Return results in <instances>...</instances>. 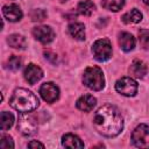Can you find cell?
<instances>
[{
  "label": "cell",
  "mask_w": 149,
  "mask_h": 149,
  "mask_svg": "<svg viewBox=\"0 0 149 149\" xmlns=\"http://www.w3.org/2000/svg\"><path fill=\"white\" fill-rule=\"evenodd\" d=\"M7 66L9 70H13V71L19 70L21 68V58L17 56H10L7 62Z\"/></svg>",
  "instance_id": "cb8c5ba5"
},
{
  "label": "cell",
  "mask_w": 149,
  "mask_h": 149,
  "mask_svg": "<svg viewBox=\"0 0 149 149\" xmlns=\"http://www.w3.org/2000/svg\"><path fill=\"white\" fill-rule=\"evenodd\" d=\"M68 31L77 41H84L85 40V26L80 22H72L68 26Z\"/></svg>",
  "instance_id": "9a60e30c"
},
{
  "label": "cell",
  "mask_w": 149,
  "mask_h": 149,
  "mask_svg": "<svg viewBox=\"0 0 149 149\" xmlns=\"http://www.w3.org/2000/svg\"><path fill=\"white\" fill-rule=\"evenodd\" d=\"M77 108L81 112H91L97 105V99L91 94H84L77 100Z\"/></svg>",
  "instance_id": "7c38bea8"
},
{
  "label": "cell",
  "mask_w": 149,
  "mask_h": 149,
  "mask_svg": "<svg viewBox=\"0 0 149 149\" xmlns=\"http://www.w3.org/2000/svg\"><path fill=\"white\" fill-rule=\"evenodd\" d=\"M139 42L144 49L149 48V30L148 29L139 30Z\"/></svg>",
  "instance_id": "603a6c76"
},
{
  "label": "cell",
  "mask_w": 149,
  "mask_h": 149,
  "mask_svg": "<svg viewBox=\"0 0 149 149\" xmlns=\"http://www.w3.org/2000/svg\"><path fill=\"white\" fill-rule=\"evenodd\" d=\"M137 83L132 77H122L115 83V90L118 93L125 97H134L137 93Z\"/></svg>",
  "instance_id": "52a82bcc"
},
{
  "label": "cell",
  "mask_w": 149,
  "mask_h": 149,
  "mask_svg": "<svg viewBox=\"0 0 149 149\" xmlns=\"http://www.w3.org/2000/svg\"><path fill=\"white\" fill-rule=\"evenodd\" d=\"M28 148H44V144L43 143H41V142H38V141H36V140H33V141H30L29 143H28V146H27Z\"/></svg>",
  "instance_id": "4316f807"
},
{
  "label": "cell",
  "mask_w": 149,
  "mask_h": 149,
  "mask_svg": "<svg viewBox=\"0 0 149 149\" xmlns=\"http://www.w3.org/2000/svg\"><path fill=\"white\" fill-rule=\"evenodd\" d=\"M61 2H65V1H68V0H59Z\"/></svg>",
  "instance_id": "f1b7e54d"
},
{
  "label": "cell",
  "mask_w": 149,
  "mask_h": 149,
  "mask_svg": "<svg viewBox=\"0 0 149 149\" xmlns=\"http://www.w3.org/2000/svg\"><path fill=\"white\" fill-rule=\"evenodd\" d=\"M143 2H144L146 5H148V6H149V0H143Z\"/></svg>",
  "instance_id": "83f0119b"
},
{
  "label": "cell",
  "mask_w": 149,
  "mask_h": 149,
  "mask_svg": "<svg viewBox=\"0 0 149 149\" xmlns=\"http://www.w3.org/2000/svg\"><path fill=\"white\" fill-rule=\"evenodd\" d=\"M13 123H14L13 114L9 112H6V111L1 112V114H0V128H1V130L9 129L13 126Z\"/></svg>",
  "instance_id": "ffe728a7"
},
{
  "label": "cell",
  "mask_w": 149,
  "mask_h": 149,
  "mask_svg": "<svg viewBox=\"0 0 149 149\" xmlns=\"http://www.w3.org/2000/svg\"><path fill=\"white\" fill-rule=\"evenodd\" d=\"M135 37L130 34V33H121L120 36H119V44H120V48L128 52V51H132L134 48H135Z\"/></svg>",
  "instance_id": "2e32d148"
},
{
  "label": "cell",
  "mask_w": 149,
  "mask_h": 149,
  "mask_svg": "<svg viewBox=\"0 0 149 149\" xmlns=\"http://www.w3.org/2000/svg\"><path fill=\"white\" fill-rule=\"evenodd\" d=\"M132 142L137 148H149V126L141 123L132 133Z\"/></svg>",
  "instance_id": "8992f818"
},
{
  "label": "cell",
  "mask_w": 149,
  "mask_h": 149,
  "mask_svg": "<svg viewBox=\"0 0 149 149\" xmlns=\"http://www.w3.org/2000/svg\"><path fill=\"white\" fill-rule=\"evenodd\" d=\"M44 57H45V59H49L50 62H51V58H54L52 63H56V61H57V55L51 51H44Z\"/></svg>",
  "instance_id": "484cf974"
},
{
  "label": "cell",
  "mask_w": 149,
  "mask_h": 149,
  "mask_svg": "<svg viewBox=\"0 0 149 149\" xmlns=\"http://www.w3.org/2000/svg\"><path fill=\"white\" fill-rule=\"evenodd\" d=\"M40 94L44 101L52 104L56 100H58V98H59V88L56 84H54L51 81L44 83L40 87Z\"/></svg>",
  "instance_id": "ba28073f"
},
{
  "label": "cell",
  "mask_w": 149,
  "mask_h": 149,
  "mask_svg": "<svg viewBox=\"0 0 149 149\" xmlns=\"http://www.w3.org/2000/svg\"><path fill=\"white\" fill-rule=\"evenodd\" d=\"M125 2H126V0H101V6L105 9H108L112 12H118L123 7Z\"/></svg>",
  "instance_id": "44dd1931"
},
{
  "label": "cell",
  "mask_w": 149,
  "mask_h": 149,
  "mask_svg": "<svg viewBox=\"0 0 149 149\" xmlns=\"http://www.w3.org/2000/svg\"><path fill=\"white\" fill-rule=\"evenodd\" d=\"M83 83L92 91H100L105 86L104 72L99 66H88L83 73Z\"/></svg>",
  "instance_id": "3957f363"
},
{
  "label": "cell",
  "mask_w": 149,
  "mask_h": 149,
  "mask_svg": "<svg viewBox=\"0 0 149 149\" xmlns=\"http://www.w3.org/2000/svg\"><path fill=\"white\" fill-rule=\"evenodd\" d=\"M9 105L20 113H28L35 111L40 105V101L31 91L20 87L14 90L9 99Z\"/></svg>",
  "instance_id": "7a4b0ae2"
},
{
  "label": "cell",
  "mask_w": 149,
  "mask_h": 149,
  "mask_svg": "<svg viewBox=\"0 0 149 149\" xmlns=\"http://www.w3.org/2000/svg\"><path fill=\"white\" fill-rule=\"evenodd\" d=\"M147 71L148 69H147L146 63L140 59L133 61V63L129 66V73L134 78H143L147 74Z\"/></svg>",
  "instance_id": "4fadbf2b"
},
{
  "label": "cell",
  "mask_w": 149,
  "mask_h": 149,
  "mask_svg": "<svg viewBox=\"0 0 149 149\" xmlns=\"http://www.w3.org/2000/svg\"><path fill=\"white\" fill-rule=\"evenodd\" d=\"M34 37L40 41L43 44H48L54 41L55 38V31L49 26H37L33 29Z\"/></svg>",
  "instance_id": "9c48e42d"
},
{
  "label": "cell",
  "mask_w": 149,
  "mask_h": 149,
  "mask_svg": "<svg viewBox=\"0 0 149 149\" xmlns=\"http://www.w3.org/2000/svg\"><path fill=\"white\" fill-rule=\"evenodd\" d=\"M62 144L65 148H84V142L80 140V137L71 133H68L62 136Z\"/></svg>",
  "instance_id": "5bb4252c"
},
{
  "label": "cell",
  "mask_w": 149,
  "mask_h": 149,
  "mask_svg": "<svg viewBox=\"0 0 149 149\" xmlns=\"http://www.w3.org/2000/svg\"><path fill=\"white\" fill-rule=\"evenodd\" d=\"M47 12L43 9V8H35L30 12V19L33 21H43L45 17H47Z\"/></svg>",
  "instance_id": "7402d4cb"
},
{
  "label": "cell",
  "mask_w": 149,
  "mask_h": 149,
  "mask_svg": "<svg viewBox=\"0 0 149 149\" xmlns=\"http://www.w3.org/2000/svg\"><path fill=\"white\" fill-rule=\"evenodd\" d=\"M95 130L106 137L118 136L123 128V118L120 111L113 105H104L93 115Z\"/></svg>",
  "instance_id": "6da1fadb"
},
{
  "label": "cell",
  "mask_w": 149,
  "mask_h": 149,
  "mask_svg": "<svg viewBox=\"0 0 149 149\" xmlns=\"http://www.w3.org/2000/svg\"><path fill=\"white\" fill-rule=\"evenodd\" d=\"M17 130L24 136H31L37 130V122L35 118L28 113H20L17 118Z\"/></svg>",
  "instance_id": "5b68a950"
},
{
  "label": "cell",
  "mask_w": 149,
  "mask_h": 149,
  "mask_svg": "<svg viewBox=\"0 0 149 149\" xmlns=\"http://www.w3.org/2000/svg\"><path fill=\"white\" fill-rule=\"evenodd\" d=\"M7 43L9 44V47L15 48V49H24L27 47V41L24 38V36L20 35V34H12L7 37Z\"/></svg>",
  "instance_id": "e0dca14e"
},
{
  "label": "cell",
  "mask_w": 149,
  "mask_h": 149,
  "mask_svg": "<svg viewBox=\"0 0 149 149\" xmlns=\"http://www.w3.org/2000/svg\"><path fill=\"white\" fill-rule=\"evenodd\" d=\"M94 9H95V6L91 0H83L77 6L78 13L81 15H86V16H90Z\"/></svg>",
  "instance_id": "d6986e66"
},
{
  "label": "cell",
  "mask_w": 149,
  "mask_h": 149,
  "mask_svg": "<svg viewBox=\"0 0 149 149\" xmlns=\"http://www.w3.org/2000/svg\"><path fill=\"white\" fill-rule=\"evenodd\" d=\"M0 148H2V149H9V148L12 149V148H14V142H13V140H12V137L9 135L2 134L0 136Z\"/></svg>",
  "instance_id": "d4e9b609"
},
{
  "label": "cell",
  "mask_w": 149,
  "mask_h": 149,
  "mask_svg": "<svg viewBox=\"0 0 149 149\" xmlns=\"http://www.w3.org/2000/svg\"><path fill=\"white\" fill-rule=\"evenodd\" d=\"M23 77L28 81V84L34 85L38 80H41V78L43 77V71L38 65L30 63L26 66V69L23 71Z\"/></svg>",
  "instance_id": "30bf717a"
},
{
  "label": "cell",
  "mask_w": 149,
  "mask_h": 149,
  "mask_svg": "<svg viewBox=\"0 0 149 149\" xmlns=\"http://www.w3.org/2000/svg\"><path fill=\"white\" fill-rule=\"evenodd\" d=\"M2 14H3L5 19H7L10 22H17L22 19V10L15 3L3 6L2 7Z\"/></svg>",
  "instance_id": "8fae6325"
},
{
  "label": "cell",
  "mask_w": 149,
  "mask_h": 149,
  "mask_svg": "<svg viewBox=\"0 0 149 149\" xmlns=\"http://www.w3.org/2000/svg\"><path fill=\"white\" fill-rule=\"evenodd\" d=\"M112 44L108 38H99L92 45L93 57L98 62H106L112 57Z\"/></svg>",
  "instance_id": "277c9868"
},
{
  "label": "cell",
  "mask_w": 149,
  "mask_h": 149,
  "mask_svg": "<svg viewBox=\"0 0 149 149\" xmlns=\"http://www.w3.org/2000/svg\"><path fill=\"white\" fill-rule=\"evenodd\" d=\"M122 21L125 23H139L142 21V13L137 8H133L122 15Z\"/></svg>",
  "instance_id": "ac0fdd59"
}]
</instances>
